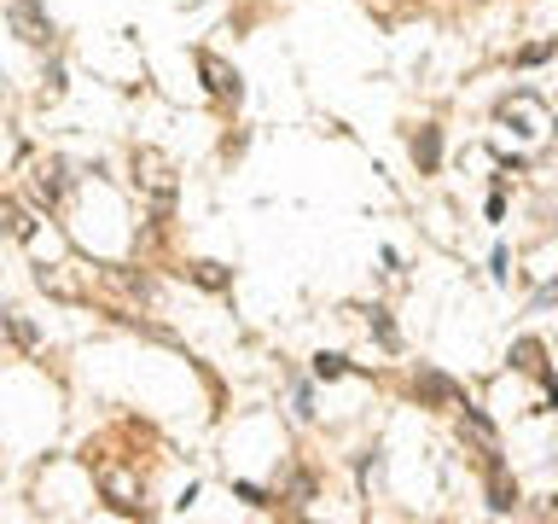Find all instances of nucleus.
Here are the masks:
<instances>
[{
  "mask_svg": "<svg viewBox=\"0 0 558 524\" xmlns=\"http://www.w3.org/2000/svg\"><path fill=\"white\" fill-rule=\"evenodd\" d=\"M12 24L24 29V41H35V47H41L47 35H52V24H47V17H41V12L29 7V0H12Z\"/></svg>",
  "mask_w": 558,
  "mask_h": 524,
  "instance_id": "f257e3e1",
  "label": "nucleus"
},
{
  "mask_svg": "<svg viewBox=\"0 0 558 524\" xmlns=\"http://www.w3.org/2000/svg\"><path fill=\"white\" fill-rule=\"evenodd\" d=\"M413 157H418V169H436V164H442V134H436V129H418V140H413Z\"/></svg>",
  "mask_w": 558,
  "mask_h": 524,
  "instance_id": "f03ea898",
  "label": "nucleus"
},
{
  "mask_svg": "<svg viewBox=\"0 0 558 524\" xmlns=\"http://www.w3.org/2000/svg\"><path fill=\"white\" fill-rule=\"evenodd\" d=\"M314 373H320V379H338V373H343V356H320V361H314Z\"/></svg>",
  "mask_w": 558,
  "mask_h": 524,
  "instance_id": "7ed1b4c3",
  "label": "nucleus"
},
{
  "mask_svg": "<svg viewBox=\"0 0 558 524\" xmlns=\"http://www.w3.org/2000/svg\"><path fill=\"white\" fill-rule=\"evenodd\" d=\"M373 326H378V338H384V344H396V326L384 321V309H373Z\"/></svg>",
  "mask_w": 558,
  "mask_h": 524,
  "instance_id": "20e7f679",
  "label": "nucleus"
}]
</instances>
